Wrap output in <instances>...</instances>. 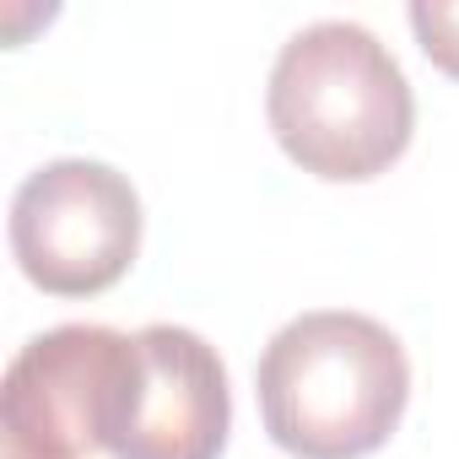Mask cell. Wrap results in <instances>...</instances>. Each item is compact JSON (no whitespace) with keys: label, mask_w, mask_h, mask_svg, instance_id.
<instances>
[{"label":"cell","mask_w":459,"mask_h":459,"mask_svg":"<svg viewBox=\"0 0 459 459\" xmlns=\"http://www.w3.org/2000/svg\"><path fill=\"white\" fill-rule=\"evenodd\" d=\"M255 389L276 448L298 459H362L400 427L411 362L378 319L314 308L271 335Z\"/></svg>","instance_id":"cell-1"},{"label":"cell","mask_w":459,"mask_h":459,"mask_svg":"<svg viewBox=\"0 0 459 459\" xmlns=\"http://www.w3.org/2000/svg\"><path fill=\"white\" fill-rule=\"evenodd\" d=\"M281 152L330 184L378 178L416 125V98L400 60L357 22H314L292 33L265 92Z\"/></svg>","instance_id":"cell-2"},{"label":"cell","mask_w":459,"mask_h":459,"mask_svg":"<svg viewBox=\"0 0 459 459\" xmlns=\"http://www.w3.org/2000/svg\"><path fill=\"white\" fill-rule=\"evenodd\" d=\"M12 255L49 298L108 292L141 255V195L92 157H55L12 195Z\"/></svg>","instance_id":"cell-3"},{"label":"cell","mask_w":459,"mask_h":459,"mask_svg":"<svg viewBox=\"0 0 459 459\" xmlns=\"http://www.w3.org/2000/svg\"><path fill=\"white\" fill-rule=\"evenodd\" d=\"M135 384V335L108 325H60L33 335L0 384L6 443L44 459L108 448Z\"/></svg>","instance_id":"cell-4"},{"label":"cell","mask_w":459,"mask_h":459,"mask_svg":"<svg viewBox=\"0 0 459 459\" xmlns=\"http://www.w3.org/2000/svg\"><path fill=\"white\" fill-rule=\"evenodd\" d=\"M233 427V394L216 346L184 325L135 330V384L108 443L114 459H216Z\"/></svg>","instance_id":"cell-5"},{"label":"cell","mask_w":459,"mask_h":459,"mask_svg":"<svg viewBox=\"0 0 459 459\" xmlns=\"http://www.w3.org/2000/svg\"><path fill=\"white\" fill-rule=\"evenodd\" d=\"M411 28H416V44L427 49V60L437 71L459 76V0H416Z\"/></svg>","instance_id":"cell-6"},{"label":"cell","mask_w":459,"mask_h":459,"mask_svg":"<svg viewBox=\"0 0 459 459\" xmlns=\"http://www.w3.org/2000/svg\"><path fill=\"white\" fill-rule=\"evenodd\" d=\"M6 459H44V454H22V448H12V443H6Z\"/></svg>","instance_id":"cell-7"}]
</instances>
